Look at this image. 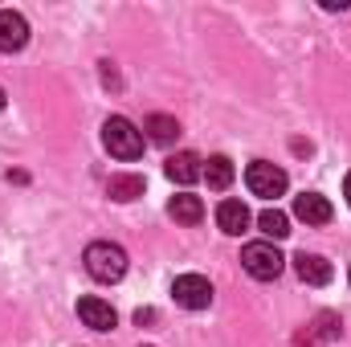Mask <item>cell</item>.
<instances>
[{
    "instance_id": "6da1fadb",
    "label": "cell",
    "mask_w": 351,
    "mask_h": 347,
    "mask_svg": "<svg viewBox=\"0 0 351 347\" xmlns=\"http://www.w3.org/2000/svg\"><path fill=\"white\" fill-rule=\"evenodd\" d=\"M102 143H106V152L114 160H139L143 156V131L123 115H110L102 123Z\"/></svg>"
},
{
    "instance_id": "7a4b0ae2",
    "label": "cell",
    "mask_w": 351,
    "mask_h": 347,
    "mask_svg": "<svg viewBox=\"0 0 351 347\" xmlns=\"http://www.w3.org/2000/svg\"><path fill=\"white\" fill-rule=\"evenodd\" d=\"M86 270L94 282H119L127 274V254L110 241H94L86 246Z\"/></svg>"
},
{
    "instance_id": "3957f363",
    "label": "cell",
    "mask_w": 351,
    "mask_h": 347,
    "mask_svg": "<svg viewBox=\"0 0 351 347\" xmlns=\"http://www.w3.org/2000/svg\"><path fill=\"white\" fill-rule=\"evenodd\" d=\"M241 265H245L250 278H258V282H274V278L282 274L286 258L278 254L274 241H250V246L241 250Z\"/></svg>"
},
{
    "instance_id": "277c9868",
    "label": "cell",
    "mask_w": 351,
    "mask_h": 347,
    "mask_svg": "<svg viewBox=\"0 0 351 347\" xmlns=\"http://www.w3.org/2000/svg\"><path fill=\"white\" fill-rule=\"evenodd\" d=\"M245 184H250V192L254 196H262V200H274V196H282L286 192V172L278 168V164H269V160H254L250 168H245Z\"/></svg>"
},
{
    "instance_id": "5b68a950",
    "label": "cell",
    "mask_w": 351,
    "mask_h": 347,
    "mask_svg": "<svg viewBox=\"0 0 351 347\" xmlns=\"http://www.w3.org/2000/svg\"><path fill=\"white\" fill-rule=\"evenodd\" d=\"M172 298L184 311H204V307L213 302V286H208V278H200V274H180L172 282Z\"/></svg>"
},
{
    "instance_id": "8992f818",
    "label": "cell",
    "mask_w": 351,
    "mask_h": 347,
    "mask_svg": "<svg viewBox=\"0 0 351 347\" xmlns=\"http://www.w3.org/2000/svg\"><path fill=\"white\" fill-rule=\"evenodd\" d=\"M78 319L86 323L90 331H114V323H119L114 307H110L106 298H98V294H86V298H78Z\"/></svg>"
},
{
    "instance_id": "52a82bcc",
    "label": "cell",
    "mask_w": 351,
    "mask_h": 347,
    "mask_svg": "<svg viewBox=\"0 0 351 347\" xmlns=\"http://www.w3.org/2000/svg\"><path fill=\"white\" fill-rule=\"evenodd\" d=\"M29 45V21L12 8L0 12V53H21Z\"/></svg>"
},
{
    "instance_id": "ba28073f",
    "label": "cell",
    "mask_w": 351,
    "mask_h": 347,
    "mask_svg": "<svg viewBox=\"0 0 351 347\" xmlns=\"http://www.w3.org/2000/svg\"><path fill=\"white\" fill-rule=\"evenodd\" d=\"M164 172L172 184H196V180H204V160L196 152H176V156H168Z\"/></svg>"
},
{
    "instance_id": "9c48e42d",
    "label": "cell",
    "mask_w": 351,
    "mask_h": 347,
    "mask_svg": "<svg viewBox=\"0 0 351 347\" xmlns=\"http://www.w3.org/2000/svg\"><path fill=\"white\" fill-rule=\"evenodd\" d=\"M294 217L306 221V225H327L331 221V200L319 196V192H302V196H294Z\"/></svg>"
},
{
    "instance_id": "30bf717a",
    "label": "cell",
    "mask_w": 351,
    "mask_h": 347,
    "mask_svg": "<svg viewBox=\"0 0 351 347\" xmlns=\"http://www.w3.org/2000/svg\"><path fill=\"white\" fill-rule=\"evenodd\" d=\"M294 274H298L306 286H327V282L335 278L331 261L319 258V254H298V258H294Z\"/></svg>"
},
{
    "instance_id": "8fae6325",
    "label": "cell",
    "mask_w": 351,
    "mask_h": 347,
    "mask_svg": "<svg viewBox=\"0 0 351 347\" xmlns=\"http://www.w3.org/2000/svg\"><path fill=\"white\" fill-rule=\"evenodd\" d=\"M217 225H221V233L241 237V233L250 229V208H245L241 200H221V204H217Z\"/></svg>"
},
{
    "instance_id": "7c38bea8",
    "label": "cell",
    "mask_w": 351,
    "mask_h": 347,
    "mask_svg": "<svg viewBox=\"0 0 351 347\" xmlns=\"http://www.w3.org/2000/svg\"><path fill=\"white\" fill-rule=\"evenodd\" d=\"M168 213H172L180 225H200V221H204V200L192 196V192H184V196H172Z\"/></svg>"
},
{
    "instance_id": "4fadbf2b",
    "label": "cell",
    "mask_w": 351,
    "mask_h": 347,
    "mask_svg": "<svg viewBox=\"0 0 351 347\" xmlns=\"http://www.w3.org/2000/svg\"><path fill=\"white\" fill-rule=\"evenodd\" d=\"M204 180H208V188L225 192V188L233 184V160H229V156H213V160L204 164Z\"/></svg>"
},
{
    "instance_id": "5bb4252c",
    "label": "cell",
    "mask_w": 351,
    "mask_h": 347,
    "mask_svg": "<svg viewBox=\"0 0 351 347\" xmlns=\"http://www.w3.org/2000/svg\"><path fill=\"white\" fill-rule=\"evenodd\" d=\"M143 131H147L152 143H172L176 135H180V123H176L172 115H152V119L143 123Z\"/></svg>"
},
{
    "instance_id": "9a60e30c",
    "label": "cell",
    "mask_w": 351,
    "mask_h": 347,
    "mask_svg": "<svg viewBox=\"0 0 351 347\" xmlns=\"http://www.w3.org/2000/svg\"><path fill=\"white\" fill-rule=\"evenodd\" d=\"M258 229H262L269 241H282V237H290V221H286V213H278V208H265L262 217H258Z\"/></svg>"
},
{
    "instance_id": "2e32d148",
    "label": "cell",
    "mask_w": 351,
    "mask_h": 347,
    "mask_svg": "<svg viewBox=\"0 0 351 347\" xmlns=\"http://www.w3.org/2000/svg\"><path fill=\"white\" fill-rule=\"evenodd\" d=\"M106 192L114 200H135V196H143V176H110Z\"/></svg>"
},
{
    "instance_id": "e0dca14e",
    "label": "cell",
    "mask_w": 351,
    "mask_h": 347,
    "mask_svg": "<svg viewBox=\"0 0 351 347\" xmlns=\"http://www.w3.org/2000/svg\"><path fill=\"white\" fill-rule=\"evenodd\" d=\"M152 319H156V311H135V323H139V327H143V323H152Z\"/></svg>"
},
{
    "instance_id": "ac0fdd59",
    "label": "cell",
    "mask_w": 351,
    "mask_h": 347,
    "mask_svg": "<svg viewBox=\"0 0 351 347\" xmlns=\"http://www.w3.org/2000/svg\"><path fill=\"white\" fill-rule=\"evenodd\" d=\"M343 196H348V204H351V172H348V180H343Z\"/></svg>"
},
{
    "instance_id": "d6986e66",
    "label": "cell",
    "mask_w": 351,
    "mask_h": 347,
    "mask_svg": "<svg viewBox=\"0 0 351 347\" xmlns=\"http://www.w3.org/2000/svg\"><path fill=\"white\" fill-rule=\"evenodd\" d=\"M0 110H4V90H0Z\"/></svg>"
},
{
    "instance_id": "ffe728a7",
    "label": "cell",
    "mask_w": 351,
    "mask_h": 347,
    "mask_svg": "<svg viewBox=\"0 0 351 347\" xmlns=\"http://www.w3.org/2000/svg\"><path fill=\"white\" fill-rule=\"evenodd\" d=\"M348 278H351V274H348Z\"/></svg>"
}]
</instances>
